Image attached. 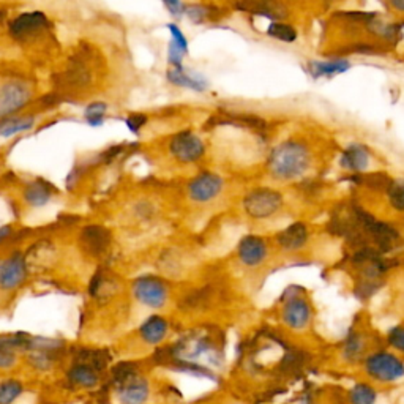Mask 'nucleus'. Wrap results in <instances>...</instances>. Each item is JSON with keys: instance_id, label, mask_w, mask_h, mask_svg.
I'll use <instances>...</instances> for the list:
<instances>
[{"instance_id": "obj_1", "label": "nucleus", "mask_w": 404, "mask_h": 404, "mask_svg": "<svg viewBox=\"0 0 404 404\" xmlns=\"http://www.w3.org/2000/svg\"><path fill=\"white\" fill-rule=\"evenodd\" d=\"M311 166V153L300 141H286L275 147L268 158V171L277 180L302 177Z\"/></svg>"}, {"instance_id": "obj_2", "label": "nucleus", "mask_w": 404, "mask_h": 404, "mask_svg": "<svg viewBox=\"0 0 404 404\" xmlns=\"http://www.w3.org/2000/svg\"><path fill=\"white\" fill-rule=\"evenodd\" d=\"M365 372L373 381L396 382L404 378V362L392 352L379 351L367 357Z\"/></svg>"}, {"instance_id": "obj_3", "label": "nucleus", "mask_w": 404, "mask_h": 404, "mask_svg": "<svg viewBox=\"0 0 404 404\" xmlns=\"http://www.w3.org/2000/svg\"><path fill=\"white\" fill-rule=\"evenodd\" d=\"M283 206V198L272 188H256L244 199V207L248 217L254 220H267L273 217Z\"/></svg>"}, {"instance_id": "obj_4", "label": "nucleus", "mask_w": 404, "mask_h": 404, "mask_svg": "<svg viewBox=\"0 0 404 404\" xmlns=\"http://www.w3.org/2000/svg\"><path fill=\"white\" fill-rule=\"evenodd\" d=\"M32 98L30 85L23 79H10L0 85V120L13 117Z\"/></svg>"}, {"instance_id": "obj_5", "label": "nucleus", "mask_w": 404, "mask_h": 404, "mask_svg": "<svg viewBox=\"0 0 404 404\" xmlns=\"http://www.w3.org/2000/svg\"><path fill=\"white\" fill-rule=\"evenodd\" d=\"M133 295L144 307L158 309L166 305L170 297V289L166 283L157 277H139L133 283Z\"/></svg>"}, {"instance_id": "obj_6", "label": "nucleus", "mask_w": 404, "mask_h": 404, "mask_svg": "<svg viewBox=\"0 0 404 404\" xmlns=\"http://www.w3.org/2000/svg\"><path fill=\"white\" fill-rule=\"evenodd\" d=\"M170 152L180 163H194L204 157V144L191 131H182L171 139Z\"/></svg>"}, {"instance_id": "obj_7", "label": "nucleus", "mask_w": 404, "mask_h": 404, "mask_svg": "<svg viewBox=\"0 0 404 404\" xmlns=\"http://www.w3.org/2000/svg\"><path fill=\"white\" fill-rule=\"evenodd\" d=\"M48 27L49 21L43 11H29L13 19L10 24V33L13 38L25 42V40L40 35Z\"/></svg>"}, {"instance_id": "obj_8", "label": "nucleus", "mask_w": 404, "mask_h": 404, "mask_svg": "<svg viewBox=\"0 0 404 404\" xmlns=\"http://www.w3.org/2000/svg\"><path fill=\"white\" fill-rule=\"evenodd\" d=\"M281 316L289 328L303 330L311 321V308H309L307 299L300 297V295H292L283 303Z\"/></svg>"}, {"instance_id": "obj_9", "label": "nucleus", "mask_w": 404, "mask_h": 404, "mask_svg": "<svg viewBox=\"0 0 404 404\" xmlns=\"http://www.w3.org/2000/svg\"><path fill=\"white\" fill-rule=\"evenodd\" d=\"M223 191V179L215 174H201L188 185V196L194 202H210Z\"/></svg>"}, {"instance_id": "obj_10", "label": "nucleus", "mask_w": 404, "mask_h": 404, "mask_svg": "<svg viewBox=\"0 0 404 404\" xmlns=\"http://www.w3.org/2000/svg\"><path fill=\"white\" fill-rule=\"evenodd\" d=\"M25 277L27 264L21 253L13 254L8 259L2 261V266H0V287L4 291H13V289L21 286Z\"/></svg>"}, {"instance_id": "obj_11", "label": "nucleus", "mask_w": 404, "mask_h": 404, "mask_svg": "<svg viewBox=\"0 0 404 404\" xmlns=\"http://www.w3.org/2000/svg\"><path fill=\"white\" fill-rule=\"evenodd\" d=\"M119 398L122 404H144L149 398V384L138 374L125 373L120 379Z\"/></svg>"}, {"instance_id": "obj_12", "label": "nucleus", "mask_w": 404, "mask_h": 404, "mask_svg": "<svg viewBox=\"0 0 404 404\" xmlns=\"http://www.w3.org/2000/svg\"><path fill=\"white\" fill-rule=\"evenodd\" d=\"M237 254L242 264L246 267H256L264 262L268 254V248L264 239L256 237V235H248L239 244Z\"/></svg>"}, {"instance_id": "obj_13", "label": "nucleus", "mask_w": 404, "mask_h": 404, "mask_svg": "<svg viewBox=\"0 0 404 404\" xmlns=\"http://www.w3.org/2000/svg\"><path fill=\"white\" fill-rule=\"evenodd\" d=\"M166 76L171 84L184 87V89H190L193 92H204L208 87V83L204 76L199 75V73H194L191 70L185 69V66H180V69H170L166 73Z\"/></svg>"}, {"instance_id": "obj_14", "label": "nucleus", "mask_w": 404, "mask_h": 404, "mask_svg": "<svg viewBox=\"0 0 404 404\" xmlns=\"http://www.w3.org/2000/svg\"><path fill=\"white\" fill-rule=\"evenodd\" d=\"M52 196H54V186L44 179H35L29 182L24 190L25 204L35 208L49 204Z\"/></svg>"}, {"instance_id": "obj_15", "label": "nucleus", "mask_w": 404, "mask_h": 404, "mask_svg": "<svg viewBox=\"0 0 404 404\" xmlns=\"http://www.w3.org/2000/svg\"><path fill=\"white\" fill-rule=\"evenodd\" d=\"M167 330V321L161 316H150L149 319L143 322V326L139 327V335L147 345H160L161 341L166 338Z\"/></svg>"}, {"instance_id": "obj_16", "label": "nucleus", "mask_w": 404, "mask_h": 404, "mask_svg": "<svg viewBox=\"0 0 404 404\" xmlns=\"http://www.w3.org/2000/svg\"><path fill=\"white\" fill-rule=\"evenodd\" d=\"M341 166L345 167V170L349 171H365L367 167L369 166V153L365 149V147H362L359 144H352L349 145L347 149L343 152V157H341Z\"/></svg>"}, {"instance_id": "obj_17", "label": "nucleus", "mask_w": 404, "mask_h": 404, "mask_svg": "<svg viewBox=\"0 0 404 404\" xmlns=\"http://www.w3.org/2000/svg\"><path fill=\"white\" fill-rule=\"evenodd\" d=\"M35 126V117L32 116H13L0 120V136L11 138L32 130Z\"/></svg>"}, {"instance_id": "obj_18", "label": "nucleus", "mask_w": 404, "mask_h": 404, "mask_svg": "<svg viewBox=\"0 0 404 404\" xmlns=\"http://www.w3.org/2000/svg\"><path fill=\"white\" fill-rule=\"evenodd\" d=\"M307 239H308V231L302 223L289 226L285 231L280 232L277 237L278 244L283 248H286V250H297V248L307 244Z\"/></svg>"}, {"instance_id": "obj_19", "label": "nucleus", "mask_w": 404, "mask_h": 404, "mask_svg": "<svg viewBox=\"0 0 404 404\" xmlns=\"http://www.w3.org/2000/svg\"><path fill=\"white\" fill-rule=\"evenodd\" d=\"M349 62L345 59H335L328 62H311L309 64V71L314 78H332L341 75L349 70Z\"/></svg>"}, {"instance_id": "obj_20", "label": "nucleus", "mask_w": 404, "mask_h": 404, "mask_svg": "<svg viewBox=\"0 0 404 404\" xmlns=\"http://www.w3.org/2000/svg\"><path fill=\"white\" fill-rule=\"evenodd\" d=\"M83 242L87 244V250L92 251V254H100L106 250L107 244H109V234L103 227L90 226L84 231Z\"/></svg>"}, {"instance_id": "obj_21", "label": "nucleus", "mask_w": 404, "mask_h": 404, "mask_svg": "<svg viewBox=\"0 0 404 404\" xmlns=\"http://www.w3.org/2000/svg\"><path fill=\"white\" fill-rule=\"evenodd\" d=\"M70 381L73 384H78L81 387H95L98 384V374L97 369H93L87 363H78V365L70 369Z\"/></svg>"}, {"instance_id": "obj_22", "label": "nucleus", "mask_w": 404, "mask_h": 404, "mask_svg": "<svg viewBox=\"0 0 404 404\" xmlns=\"http://www.w3.org/2000/svg\"><path fill=\"white\" fill-rule=\"evenodd\" d=\"M376 398H378V392L367 382L355 384L347 392L349 404H374Z\"/></svg>"}, {"instance_id": "obj_23", "label": "nucleus", "mask_w": 404, "mask_h": 404, "mask_svg": "<svg viewBox=\"0 0 404 404\" xmlns=\"http://www.w3.org/2000/svg\"><path fill=\"white\" fill-rule=\"evenodd\" d=\"M106 112H107V105L105 101H93V103L87 105L84 109V119L87 125H90L93 128L103 126Z\"/></svg>"}, {"instance_id": "obj_24", "label": "nucleus", "mask_w": 404, "mask_h": 404, "mask_svg": "<svg viewBox=\"0 0 404 404\" xmlns=\"http://www.w3.org/2000/svg\"><path fill=\"white\" fill-rule=\"evenodd\" d=\"M267 33L272 38L278 40V42H285V43H292L297 40V32L292 25L285 24V23H272L268 25Z\"/></svg>"}, {"instance_id": "obj_25", "label": "nucleus", "mask_w": 404, "mask_h": 404, "mask_svg": "<svg viewBox=\"0 0 404 404\" xmlns=\"http://www.w3.org/2000/svg\"><path fill=\"white\" fill-rule=\"evenodd\" d=\"M23 393V384L15 379L0 382V404H13Z\"/></svg>"}, {"instance_id": "obj_26", "label": "nucleus", "mask_w": 404, "mask_h": 404, "mask_svg": "<svg viewBox=\"0 0 404 404\" xmlns=\"http://www.w3.org/2000/svg\"><path fill=\"white\" fill-rule=\"evenodd\" d=\"M365 351V341H363L362 335L355 333L351 335L346 340V346H345V355L347 357L349 360H355Z\"/></svg>"}, {"instance_id": "obj_27", "label": "nucleus", "mask_w": 404, "mask_h": 404, "mask_svg": "<svg viewBox=\"0 0 404 404\" xmlns=\"http://www.w3.org/2000/svg\"><path fill=\"white\" fill-rule=\"evenodd\" d=\"M167 30L171 33V43L179 48L182 52L188 54V40L185 37V33L180 30V27L177 24H167Z\"/></svg>"}, {"instance_id": "obj_28", "label": "nucleus", "mask_w": 404, "mask_h": 404, "mask_svg": "<svg viewBox=\"0 0 404 404\" xmlns=\"http://www.w3.org/2000/svg\"><path fill=\"white\" fill-rule=\"evenodd\" d=\"M390 202L400 210H404V182H395L388 188Z\"/></svg>"}, {"instance_id": "obj_29", "label": "nucleus", "mask_w": 404, "mask_h": 404, "mask_svg": "<svg viewBox=\"0 0 404 404\" xmlns=\"http://www.w3.org/2000/svg\"><path fill=\"white\" fill-rule=\"evenodd\" d=\"M388 345L392 346L395 351L404 354V326L393 327L387 335Z\"/></svg>"}, {"instance_id": "obj_30", "label": "nucleus", "mask_w": 404, "mask_h": 404, "mask_svg": "<svg viewBox=\"0 0 404 404\" xmlns=\"http://www.w3.org/2000/svg\"><path fill=\"white\" fill-rule=\"evenodd\" d=\"M32 365L38 369H48L52 365V359L49 357V352L43 351H33L30 355Z\"/></svg>"}, {"instance_id": "obj_31", "label": "nucleus", "mask_w": 404, "mask_h": 404, "mask_svg": "<svg viewBox=\"0 0 404 404\" xmlns=\"http://www.w3.org/2000/svg\"><path fill=\"white\" fill-rule=\"evenodd\" d=\"M147 122V117L143 116V114H131L130 117L125 119V125L128 126V130L134 134H139L141 128H143Z\"/></svg>"}, {"instance_id": "obj_32", "label": "nucleus", "mask_w": 404, "mask_h": 404, "mask_svg": "<svg viewBox=\"0 0 404 404\" xmlns=\"http://www.w3.org/2000/svg\"><path fill=\"white\" fill-rule=\"evenodd\" d=\"M16 365V354L10 349H0V369H8Z\"/></svg>"}, {"instance_id": "obj_33", "label": "nucleus", "mask_w": 404, "mask_h": 404, "mask_svg": "<svg viewBox=\"0 0 404 404\" xmlns=\"http://www.w3.org/2000/svg\"><path fill=\"white\" fill-rule=\"evenodd\" d=\"M165 6L167 8V11L171 13V16L174 18H182L185 15V8H186V5L184 4H180V2H165Z\"/></svg>"}, {"instance_id": "obj_34", "label": "nucleus", "mask_w": 404, "mask_h": 404, "mask_svg": "<svg viewBox=\"0 0 404 404\" xmlns=\"http://www.w3.org/2000/svg\"><path fill=\"white\" fill-rule=\"evenodd\" d=\"M11 231H13V229H11L10 225H5V226L0 227V244H4V242L10 237Z\"/></svg>"}, {"instance_id": "obj_35", "label": "nucleus", "mask_w": 404, "mask_h": 404, "mask_svg": "<svg viewBox=\"0 0 404 404\" xmlns=\"http://www.w3.org/2000/svg\"><path fill=\"white\" fill-rule=\"evenodd\" d=\"M390 5H392V6H393V8H395V10H400V11H404V2H403V0H393V2H392V4H390Z\"/></svg>"}, {"instance_id": "obj_36", "label": "nucleus", "mask_w": 404, "mask_h": 404, "mask_svg": "<svg viewBox=\"0 0 404 404\" xmlns=\"http://www.w3.org/2000/svg\"><path fill=\"white\" fill-rule=\"evenodd\" d=\"M4 18H5V11L0 10V19H4Z\"/></svg>"}, {"instance_id": "obj_37", "label": "nucleus", "mask_w": 404, "mask_h": 404, "mask_svg": "<svg viewBox=\"0 0 404 404\" xmlns=\"http://www.w3.org/2000/svg\"><path fill=\"white\" fill-rule=\"evenodd\" d=\"M0 266H2V261H0Z\"/></svg>"}]
</instances>
